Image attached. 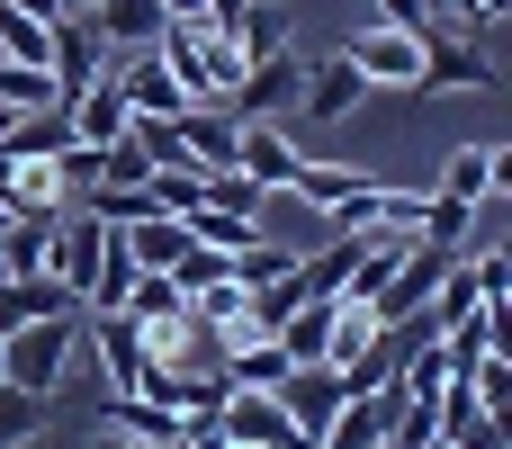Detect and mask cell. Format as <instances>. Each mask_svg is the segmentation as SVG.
<instances>
[{
  "label": "cell",
  "instance_id": "12",
  "mask_svg": "<svg viewBox=\"0 0 512 449\" xmlns=\"http://www.w3.org/2000/svg\"><path fill=\"white\" fill-rule=\"evenodd\" d=\"M171 135H180L189 171H234V135H243V126H234L225 108H198V99H189V108L171 117Z\"/></svg>",
  "mask_w": 512,
  "mask_h": 449
},
{
  "label": "cell",
  "instance_id": "20",
  "mask_svg": "<svg viewBox=\"0 0 512 449\" xmlns=\"http://www.w3.org/2000/svg\"><path fill=\"white\" fill-rule=\"evenodd\" d=\"M468 225H477V207H468V198H441V189H432V198H423V225H414V234H423L432 252H468Z\"/></svg>",
  "mask_w": 512,
  "mask_h": 449
},
{
  "label": "cell",
  "instance_id": "24",
  "mask_svg": "<svg viewBox=\"0 0 512 449\" xmlns=\"http://www.w3.org/2000/svg\"><path fill=\"white\" fill-rule=\"evenodd\" d=\"M468 270H477V297L486 306H512V252H477Z\"/></svg>",
  "mask_w": 512,
  "mask_h": 449
},
{
  "label": "cell",
  "instance_id": "16",
  "mask_svg": "<svg viewBox=\"0 0 512 449\" xmlns=\"http://www.w3.org/2000/svg\"><path fill=\"white\" fill-rule=\"evenodd\" d=\"M81 297L63 288V279H0V333H18V324H36V315H72Z\"/></svg>",
  "mask_w": 512,
  "mask_h": 449
},
{
  "label": "cell",
  "instance_id": "15",
  "mask_svg": "<svg viewBox=\"0 0 512 449\" xmlns=\"http://www.w3.org/2000/svg\"><path fill=\"white\" fill-rule=\"evenodd\" d=\"M117 243H126V261H135V270H180V252H189V216L153 207V216L117 225Z\"/></svg>",
  "mask_w": 512,
  "mask_h": 449
},
{
  "label": "cell",
  "instance_id": "25",
  "mask_svg": "<svg viewBox=\"0 0 512 449\" xmlns=\"http://www.w3.org/2000/svg\"><path fill=\"white\" fill-rule=\"evenodd\" d=\"M378 18H387V27H405V36H423V45H432V0H378Z\"/></svg>",
  "mask_w": 512,
  "mask_h": 449
},
{
  "label": "cell",
  "instance_id": "8",
  "mask_svg": "<svg viewBox=\"0 0 512 449\" xmlns=\"http://www.w3.org/2000/svg\"><path fill=\"white\" fill-rule=\"evenodd\" d=\"M0 198H9V216H63V207H72L63 153H9V171H0Z\"/></svg>",
  "mask_w": 512,
  "mask_h": 449
},
{
  "label": "cell",
  "instance_id": "7",
  "mask_svg": "<svg viewBox=\"0 0 512 449\" xmlns=\"http://www.w3.org/2000/svg\"><path fill=\"white\" fill-rule=\"evenodd\" d=\"M108 81H117V99L135 108V117H180L189 108V90L171 81V63L144 45V54H108Z\"/></svg>",
  "mask_w": 512,
  "mask_h": 449
},
{
  "label": "cell",
  "instance_id": "27",
  "mask_svg": "<svg viewBox=\"0 0 512 449\" xmlns=\"http://www.w3.org/2000/svg\"><path fill=\"white\" fill-rule=\"evenodd\" d=\"M243 9H252V0H207V9H198V18H207V27H225V36H234V18H243Z\"/></svg>",
  "mask_w": 512,
  "mask_h": 449
},
{
  "label": "cell",
  "instance_id": "29",
  "mask_svg": "<svg viewBox=\"0 0 512 449\" xmlns=\"http://www.w3.org/2000/svg\"><path fill=\"white\" fill-rule=\"evenodd\" d=\"M0 9H27V18H63L72 0H0Z\"/></svg>",
  "mask_w": 512,
  "mask_h": 449
},
{
  "label": "cell",
  "instance_id": "32",
  "mask_svg": "<svg viewBox=\"0 0 512 449\" xmlns=\"http://www.w3.org/2000/svg\"><path fill=\"white\" fill-rule=\"evenodd\" d=\"M72 9H90V0H72Z\"/></svg>",
  "mask_w": 512,
  "mask_h": 449
},
{
  "label": "cell",
  "instance_id": "22",
  "mask_svg": "<svg viewBox=\"0 0 512 449\" xmlns=\"http://www.w3.org/2000/svg\"><path fill=\"white\" fill-rule=\"evenodd\" d=\"M459 378L477 387V405H486V414H512V351H477Z\"/></svg>",
  "mask_w": 512,
  "mask_h": 449
},
{
  "label": "cell",
  "instance_id": "4",
  "mask_svg": "<svg viewBox=\"0 0 512 449\" xmlns=\"http://www.w3.org/2000/svg\"><path fill=\"white\" fill-rule=\"evenodd\" d=\"M342 396H351V387H342V369H333V360H297V369L279 378V414H288L297 449L324 441V423L342 414Z\"/></svg>",
  "mask_w": 512,
  "mask_h": 449
},
{
  "label": "cell",
  "instance_id": "11",
  "mask_svg": "<svg viewBox=\"0 0 512 449\" xmlns=\"http://www.w3.org/2000/svg\"><path fill=\"white\" fill-rule=\"evenodd\" d=\"M414 90H504V72H495L477 45H459V36L432 27V45H423V81H414Z\"/></svg>",
  "mask_w": 512,
  "mask_h": 449
},
{
  "label": "cell",
  "instance_id": "5",
  "mask_svg": "<svg viewBox=\"0 0 512 449\" xmlns=\"http://www.w3.org/2000/svg\"><path fill=\"white\" fill-rule=\"evenodd\" d=\"M342 54H351V72H360L369 90H414V81H423V36H405V27H387V18H369Z\"/></svg>",
  "mask_w": 512,
  "mask_h": 449
},
{
  "label": "cell",
  "instance_id": "10",
  "mask_svg": "<svg viewBox=\"0 0 512 449\" xmlns=\"http://www.w3.org/2000/svg\"><path fill=\"white\" fill-rule=\"evenodd\" d=\"M360 72H351V54H333V63H306V81H297V117L306 126H342L351 108H360Z\"/></svg>",
  "mask_w": 512,
  "mask_h": 449
},
{
  "label": "cell",
  "instance_id": "1",
  "mask_svg": "<svg viewBox=\"0 0 512 449\" xmlns=\"http://www.w3.org/2000/svg\"><path fill=\"white\" fill-rule=\"evenodd\" d=\"M153 54L171 63V81H180L198 108H225V90L243 81V45H234L225 27H207V18H171Z\"/></svg>",
  "mask_w": 512,
  "mask_h": 449
},
{
  "label": "cell",
  "instance_id": "6",
  "mask_svg": "<svg viewBox=\"0 0 512 449\" xmlns=\"http://www.w3.org/2000/svg\"><path fill=\"white\" fill-rule=\"evenodd\" d=\"M216 432L243 441V449H297V432H288V414H279L270 387H225L216 396Z\"/></svg>",
  "mask_w": 512,
  "mask_h": 449
},
{
  "label": "cell",
  "instance_id": "26",
  "mask_svg": "<svg viewBox=\"0 0 512 449\" xmlns=\"http://www.w3.org/2000/svg\"><path fill=\"white\" fill-rule=\"evenodd\" d=\"M450 9H459V18H468V27H495V18H504L512 0H450Z\"/></svg>",
  "mask_w": 512,
  "mask_h": 449
},
{
  "label": "cell",
  "instance_id": "9",
  "mask_svg": "<svg viewBox=\"0 0 512 449\" xmlns=\"http://www.w3.org/2000/svg\"><path fill=\"white\" fill-rule=\"evenodd\" d=\"M108 72V45H99V27H81L72 9L54 18V45H45V81H54V99H72L81 81H99Z\"/></svg>",
  "mask_w": 512,
  "mask_h": 449
},
{
  "label": "cell",
  "instance_id": "13",
  "mask_svg": "<svg viewBox=\"0 0 512 449\" xmlns=\"http://www.w3.org/2000/svg\"><path fill=\"white\" fill-rule=\"evenodd\" d=\"M90 27H99V45L108 54H144V45H162V0H90Z\"/></svg>",
  "mask_w": 512,
  "mask_h": 449
},
{
  "label": "cell",
  "instance_id": "28",
  "mask_svg": "<svg viewBox=\"0 0 512 449\" xmlns=\"http://www.w3.org/2000/svg\"><path fill=\"white\" fill-rule=\"evenodd\" d=\"M90 449H153V441H135V432H117V423H99V432H90Z\"/></svg>",
  "mask_w": 512,
  "mask_h": 449
},
{
  "label": "cell",
  "instance_id": "18",
  "mask_svg": "<svg viewBox=\"0 0 512 449\" xmlns=\"http://www.w3.org/2000/svg\"><path fill=\"white\" fill-rule=\"evenodd\" d=\"M45 234H54V216H9L0 225V279H45Z\"/></svg>",
  "mask_w": 512,
  "mask_h": 449
},
{
  "label": "cell",
  "instance_id": "3",
  "mask_svg": "<svg viewBox=\"0 0 512 449\" xmlns=\"http://www.w3.org/2000/svg\"><path fill=\"white\" fill-rule=\"evenodd\" d=\"M297 81H306V63H297V45H279V54L243 63V81L225 90V117H234V126H252V117H297Z\"/></svg>",
  "mask_w": 512,
  "mask_h": 449
},
{
  "label": "cell",
  "instance_id": "14",
  "mask_svg": "<svg viewBox=\"0 0 512 449\" xmlns=\"http://www.w3.org/2000/svg\"><path fill=\"white\" fill-rule=\"evenodd\" d=\"M396 405H405L396 387H378V396H342V414L324 423V441H315V449H378V441H387V423H396Z\"/></svg>",
  "mask_w": 512,
  "mask_h": 449
},
{
  "label": "cell",
  "instance_id": "2",
  "mask_svg": "<svg viewBox=\"0 0 512 449\" xmlns=\"http://www.w3.org/2000/svg\"><path fill=\"white\" fill-rule=\"evenodd\" d=\"M72 351H81V306H72V315H36V324L0 333V387L54 396V387L72 378Z\"/></svg>",
  "mask_w": 512,
  "mask_h": 449
},
{
  "label": "cell",
  "instance_id": "19",
  "mask_svg": "<svg viewBox=\"0 0 512 449\" xmlns=\"http://www.w3.org/2000/svg\"><path fill=\"white\" fill-rule=\"evenodd\" d=\"M234 45H243V63H261V54L297 45V27H288V9H279V0H252V9L234 18Z\"/></svg>",
  "mask_w": 512,
  "mask_h": 449
},
{
  "label": "cell",
  "instance_id": "17",
  "mask_svg": "<svg viewBox=\"0 0 512 449\" xmlns=\"http://www.w3.org/2000/svg\"><path fill=\"white\" fill-rule=\"evenodd\" d=\"M189 216V243H207V252H243V243H261V225L243 216V207H225V198H198V207H180Z\"/></svg>",
  "mask_w": 512,
  "mask_h": 449
},
{
  "label": "cell",
  "instance_id": "23",
  "mask_svg": "<svg viewBox=\"0 0 512 449\" xmlns=\"http://www.w3.org/2000/svg\"><path fill=\"white\" fill-rule=\"evenodd\" d=\"M54 99V81L36 72V63H0V117H18V108H45Z\"/></svg>",
  "mask_w": 512,
  "mask_h": 449
},
{
  "label": "cell",
  "instance_id": "30",
  "mask_svg": "<svg viewBox=\"0 0 512 449\" xmlns=\"http://www.w3.org/2000/svg\"><path fill=\"white\" fill-rule=\"evenodd\" d=\"M198 9H207V0H162V18H198Z\"/></svg>",
  "mask_w": 512,
  "mask_h": 449
},
{
  "label": "cell",
  "instance_id": "21",
  "mask_svg": "<svg viewBox=\"0 0 512 449\" xmlns=\"http://www.w3.org/2000/svg\"><path fill=\"white\" fill-rule=\"evenodd\" d=\"M45 405L54 396H27V387H0V449H27L45 432Z\"/></svg>",
  "mask_w": 512,
  "mask_h": 449
},
{
  "label": "cell",
  "instance_id": "31",
  "mask_svg": "<svg viewBox=\"0 0 512 449\" xmlns=\"http://www.w3.org/2000/svg\"><path fill=\"white\" fill-rule=\"evenodd\" d=\"M0 225H9V198H0Z\"/></svg>",
  "mask_w": 512,
  "mask_h": 449
}]
</instances>
